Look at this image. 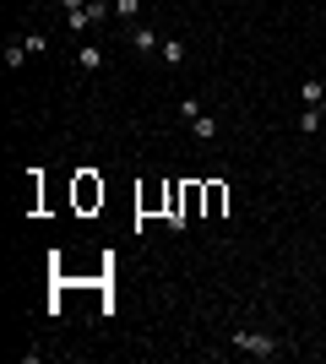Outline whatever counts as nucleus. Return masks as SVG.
I'll list each match as a JSON object with an SVG mask.
<instances>
[{
  "instance_id": "7ed1b4c3",
  "label": "nucleus",
  "mask_w": 326,
  "mask_h": 364,
  "mask_svg": "<svg viewBox=\"0 0 326 364\" xmlns=\"http://www.w3.org/2000/svg\"><path fill=\"white\" fill-rule=\"evenodd\" d=\"M131 49H136V55H158V49H163V38H158V28H147V22H136V28H131Z\"/></svg>"
},
{
  "instance_id": "423d86ee",
  "label": "nucleus",
  "mask_w": 326,
  "mask_h": 364,
  "mask_svg": "<svg viewBox=\"0 0 326 364\" xmlns=\"http://www.w3.org/2000/svg\"><path fill=\"white\" fill-rule=\"evenodd\" d=\"M158 55H163V65H169V71H185V44H180V38H163V49H158Z\"/></svg>"
},
{
  "instance_id": "f257e3e1",
  "label": "nucleus",
  "mask_w": 326,
  "mask_h": 364,
  "mask_svg": "<svg viewBox=\"0 0 326 364\" xmlns=\"http://www.w3.org/2000/svg\"><path fill=\"white\" fill-rule=\"evenodd\" d=\"M229 348H239V353H250V359H278V337H266V332H256V326H234L229 332Z\"/></svg>"
},
{
  "instance_id": "1a4fd4ad",
  "label": "nucleus",
  "mask_w": 326,
  "mask_h": 364,
  "mask_svg": "<svg viewBox=\"0 0 326 364\" xmlns=\"http://www.w3.org/2000/svg\"><path fill=\"white\" fill-rule=\"evenodd\" d=\"M6 65H11V71H22V65H28V44H22V38H11V44H6Z\"/></svg>"
},
{
  "instance_id": "4468645a",
  "label": "nucleus",
  "mask_w": 326,
  "mask_h": 364,
  "mask_svg": "<svg viewBox=\"0 0 326 364\" xmlns=\"http://www.w3.org/2000/svg\"><path fill=\"white\" fill-rule=\"evenodd\" d=\"M321 120H326V98H321Z\"/></svg>"
},
{
  "instance_id": "9b49d317",
  "label": "nucleus",
  "mask_w": 326,
  "mask_h": 364,
  "mask_svg": "<svg viewBox=\"0 0 326 364\" xmlns=\"http://www.w3.org/2000/svg\"><path fill=\"white\" fill-rule=\"evenodd\" d=\"M114 16H120V22H136V16H141V0H114Z\"/></svg>"
},
{
  "instance_id": "f03ea898",
  "label": "nucleus",
  "mask_w": 326,
  "mask_h": 364,
  "mask_svg": "<svg viewBox=\"0 0 326 364\" xmlns=\"http://www.w3.org/2000/svg\"><path fill=\"white\" fill-rule=\"evenodd\" d=\"M109 16H114V0H87L82 11H71V16H65V28H71V33H77V38H82V33H87V28H104Z\"/></svg>"
},
{
  "instance_id": "9d476101",
  "label": "nucleus",
  "mask_w": 326,
  "mask_h": 364,
  "mask_svg": "<svg viewBox=\"0 0 326 364\" xmlns=\"http://www.w3.org/2000/svg\"><path fill=\"white\" fill-rule=\"evenodd\" d=\"M321 98H326V82H305V87H299V104L321 109Z\"/></svg>"
},
{
  "instance_id": "ddd939ff",
  "label": "nucleus",
  "mask_w": 326,
  "mask_h": 364,
  "mask_svg": "<svg viewBox=\"0 0 326 364\" xmlns=\"http://www.w3.org/2000/svg\"><path fill=\"white\" fill-rule=\"evenodd\" d=\"M55 6H60V11L71 16V11H82V6H87V0H55Z\"/></svg>"
},
{
  "instance_id": "f8f14e48",
  "label": "nucleus",
  "mask_w": 326,
  "mask_h": 364,
  "mask_svg": "<svg viewBox=\"0 0 326 364\" xmlns=\"http://www.w3.org/2000/svg\"><path fill=\"white\" fill-rule=\"evenodd\" d=\"M202 114V98H180V120H196Z\"/></svg>"
},
{
  "instance_id": "2eb2a0df",
  "label": "nucleus",
  "mask_w": 326,
  "mask_h": 364,
  "mask_svg": "<svg viewBox=\"0 0 326 364\" xmlns=\"http://www.w3.org/2000/svg\"><path fill=\"white\" fill-rule=\"evenodd\" d=\"M250 6H266V0H250Z\"/></svg>"
},
{
  "instance_id": "20e7f679",
  "label": "nucleus",
  "mask_w": 326,
  "mask_h": 364,
  "mask_svg": "<svg viewBox=\"0 0 326 364\" xmlns=\"http://www.w3.org/2000/svg\"><path fill=\"white\" fill-rule=\"evenodd\" d=\"M104 65H109L104 44H82V49H77V71H104Z\"/></svg>"
},
{
  "instance_id": "0eeeda50",
  "label": "nucleus",
  "mask_w": 326,
  "mask_h": 364,
  "mask_svg": "<svg viewBox=\"0 0 326 364\" xmlns=\"http://www.w3.org/2000/svg\"><path fill=\"white\" fill-rule=\"evenodd\" d=\"M299 131H305V136H315V131H326V120H321V109H299Z\"/></svg>"
},
{
  "instance_id": "6e6552de",
  "label": "nucleus",
  "mask_w": 326,
  "mask_h": 364,
  "mask_svg": "<svg viewBox=\"0 0 326 364\" xmlns=\"http://www.w3.org/2000/svg\"><path fill=\"white\" fill-rule=\"evenodd\" d=\"M22 44H28V55H49V49H55V38H49L44 28H33L28 38H22Z\"/></svg>"
},
{
  "instance_id": "39448f33",
  "label": "nucleus",
  "mask_w": 326,
  "mask_h": 364,
  "mask_svg": "<svg viewBox=\"0 0 326 364\" xmlns=\"http://www.w3.org/2000/svg\"><path fill=\"white\" fill-rule=\"evenodd\" d=\"M185 131H190V136H196V141H217V120H212V114H207V109H202V114H196V120H185Z\"/></svg>"
}]
</instances>
